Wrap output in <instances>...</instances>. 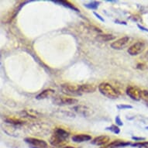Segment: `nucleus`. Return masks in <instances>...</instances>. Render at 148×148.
<instances>
[{"instance_id": "f257e3e1", "label": "nucleus", "mask_w": 148, "mask_h": 148, "mask_svg": "<svg viewBox=\"0 0 148 148\" xmlns=\"http://www.w3.org/2000/svg\"><path fill=\"white\" fill-rule=\"evenodd\" d=\"M69 133L62 128H56L50 138V143L54 147H64L68 143ZM66 147V146H65Z\"/></svg>"}, {"instance_id": "f03ea898", "label": "nucleus", "mask_w": 148, "mask_h": 148, "mask_svg": "<svg viewBox=\"0 0 148 148\" xmlns=\"http://www.w3.org/2000/svg\"><path fill=\"white\" fill-rule=\"evenodd\" d=\"M98 88H99V91L102 95H103L106 97L109 98V99H117L119 97V92H117V90L112 85H110L109 83H101L98 86Z\"/></svg>"}, {"instance_id": "7ed1b4c3", "label": "nucleus", "mask_w": 148, "mask_h": 148, "mask_svg": "<svg viewBox=\"0 0 148 148\" xmlns=\"http://www.w3.org/2000/svg\"><path fill=\"white\" fill-rule=\"evenodd\" d=\"M61 90L64 94L71 96L82 95L80 92V85H71V84H63L61 85Z\"/></svg>"}, {"instance_id": "20e7f679", "label": "nucleus", "mask_w": 148, "mask_h": 148, "mask_svg": "<svg viewBox=\"0 0 148 148\" xmlns=\"http://www.w3.org/2000/svg\"><path fill=\"white\" fill-rule=\"evenodd\" d=\"M142 92L143 91L140 88H139L136 86H134V85L128 86L126 91V95L135 101H140V99H142Z\"/></svg>"}, {"instance_id": "39448f33", "label": "nucleus", "mask_w": 148, "mask_h": 148, "mask_svg": "<svg viewBox=\"0 0 148 148\" xmlns=\"http://www.w3.org/2000/svg\"><path fill=\"white\" fill-rule=\"evenodd\" d=\"M78 100L75 98L65 97V96H58L53 99V103L58 106H71L77 104Z\"/></svg>"}, {"instance_id": "423d86ee", "label": "nucleus", "mask_w": 148, "mask_h": 148, "mask_svg": "<svg viewBox=\"0 0 148 148\" xmlns=\"http://www.w3.org/2000/svg\"><path fill=\"white\" fill-rule=\"evenodd\" d=\"M145 49V44L142 41H138L130 47L127 50L129 54L131 56H136L142 53Z\"/></svg>"}, {"instance_id": "0eeeda50", "label": "nucleus", "mask_w": 148, "mask_h": 148, "mask_svg": "<svg viewBox=\"0 0 148 148\" xmlns=\"http://www.w3.org/2000/svg\"><path fill=\"white\" fill-rule=\"evenodd\" d=\"M130 38L129 36H123L122 38L116 40V41L112 42L111 44V47L114 50H123L130 43Z\"/></svg>"}, {"instance_id": "6e6552de", "label": "nucleus", "mask_w": 148, "mask_h": 148, "mask_svg": "<svg viewBox=\"0 0 148 148\" xmlns=\"http://www.w3.org/2000/svg\"><path fill=\"white\" fill-rule=\"evenodd\" d=\"M25 142L29 143V145H31L34 147L37 148H47V143L46 141L40 139L34 138V137H27L25 138Z\"/></svg>"}, {"instance_id": "1a4fd4ad", "label": "nucleus", "mask_w": 148, "mask_h": 148, "mask_svg": "<svg viewBox=\"0 0 148 148\" xmlns=\"http://www.w3.org/2000/svg\"><path fill=\"white\" fill-rule=\"evenodd\" d=\"M110 141V137L108 136H99L92 140V143L96 146H104Z\"/></svg>"}, {"instance_id": "9d476101", "label": "nucleus", "mask_w": 148, "mask_h": 148, "mask_svg": "<svg viewBox=\"0 0 148 148\" xmlns=\"http://www.w3.org/2000/svg\"><path fill=\"white\" fill-rule=\"evenodd\" d=\"M73 142L75 143H83V142H86V141H89L92 140V136L88 135V134H75L71 137Z\"/></svg>"}, {"instance_id": "9b49d317", "label": "nucleus", "mask_w": 148, "mask_h": 148, "mask_svg": "<svg viewBox=\"0 0 148 148\" xmlns=\"http://www.w3.org/2000/svg\"><path fill=\"white\" fill-rule=\"evenodd\" d=\"M74 110L84 116H88L92 113V109H89L88 107L85 106H77L74 107Z\"/></svg>"}, {"instance_id": "f8f14e48", "label": "nucleus", "mask_w": 148, "mask_h": 148, "mask_svg": "<svg viewBox=\"0 0 148 148\" xmlns=\"http://www.w3.org/2000/svg\"><path fill=\"white\" fill-rule=\"evenodd\" d=\"M131 145V143L130 142H126V141L123 140H117L112 141V143H109L108 145H106V147H104L105 148H118V147H126V146Z\"/></svg>"}, {"instance_id": "ddd939ff", "label": "nucleus", "mask_w": 148, "mask_h": 148, "mask_svg": "<svg viewBox=\"0 0 148 148\" xmlns=\"http://www.w3.org/2000/svg\"><path fill=\"white\" fill-rule=\"evenodd\" d=\"M55 91L53 89H51V88H48V89H45L44 90L43 92H40V94L36 96V99L37 100H43V99H46L47 98L51 97L52 95L54 94Z\"/></svg>"}, {"instance_id": "4468645a", "label": "nucleus", "mask_w": 148, "mask_h": 148, "mask_svg": "<svg viewBox=\"0 0 148 148\" xmlns=\"http://www.w3.org/2000/svg\"><path fill=\"white\" fill-rule=\"evenodd\" d=\"M96 90V86L94 85H90V84H84L80 85V92L82 94H87V93H92L95 92Z\"/></svg>"}, {"instance_id": "2eb2a0df", "label": "nucleus", "mask_w": 148, "mask_h": 148, "mask_svg": "<svg viewBox=\"0 0 148 148\" xmlns=\"http://www.w3.org/2000/svg\"><path fill=\"white\" fill-rule=\"evenodd\" d=\"M53 3H58V4H59V5H63V6H64V7H67L68 8V9H71V10H75V11H76V12H79V10L77 9L76 7H75L74 5L71 4V3H70L69 2H68V1H63V0H61V1H52Z\"/></svg>"}, {"instance_id": "dca6fc26", "label": "nucleus", "mask_w": 148, "mask_h": 148, "mask_svg": "<svg viewBox=\"0 0 148 148\" xmlns=\"http://www.w3.org/2000/svg\"><path fill=\"white\" fill-rule=\"evenodd\" d=\"M5 121L8 123L12 124V125H15V126H20V125H22V124L24 123V122L20 120V119H16V118H10V117L5 118Z\"/></svg>"}, {"instance_id": "f3484780", "label": "nucleus", "mask_w": 148, "mask_h": 148, "mask_svg": "<svg viewBox=\"0 0 148 148\" xmlns=\"http://www.w3.org/2000/svg\"><path fill=\"white\" fill-rule=\"evenodd\" d=\"M97 39L102 42L109 41V40L115 39V36L112 35H109V34H104V35H99Z\"/></svg>"}, {"instance_id": "a211bd4d", "label": "nucleus", "mask_w": 148, "mask_h": 148, "mask_svg": "<svg viewBox=\"0 0 148 148\" xmlns=\"http://www.w3.org/2000/svg\"><path fill=\"white\" fill-rule=\"evenodd\" d=\"M99 4V2L92 1V2H90L88 3H85V7H86L87 9H89V10H96V9H98Z\"/></svg>"}, {"instance_id": "6ab92c4d", "label": "nucleus", "mask_w": 148, "mask_h": 148, "mask_svg": "<svg viewBox=\"0 0 148 148\" xmlns=\"http://www.w3.org/2000/svg\"><path fill=\"white\" fill-rule=\"evenodd\" d=\"M106 130H109V131L112 132L113 134H119V132H120V129H119L117 126H116V125H112L111 126L106 127Z\"/></svg>"}, {"instance_id": "aec40b11", "label": "nucleus", "mask_w": 148, "mask_h": 148, "mask_svg": "<svg viewBox=\"0 0 148 148\" xmlns=\"http://www.w3.org/2000/svg\"><path fill=\"white\" fill-rule=\"evenodd\" d=\"M133 147H136L138 148H148V142L147 141H144V142H138V143H135L134 144H131Z\"/></svg>"}, {"instance_id": "412c9836", "label": "nucleus", "mask_w": 148, "mask_h": 148, "mask_svg": "<svg viewBox=\"0 0 148 148\" xmlns=\"http://www.w3.org/2000/svg\"><path fill=\"white\" fill-rule=\"evenodd\" d=\"M142 99L145 102L147 106H148V91L147 90H143L142 92Z\"/></svg>"}, {"instance_id": "4be33fe9", "label": "nucleus", "mask_w": 148, "mask_h": 148, "mask_svg": "<svg viewBox=\"0 0 148 148\" xmlns=\"http://www.w3.org/2000/svg\"><path fill=\"white\" fill-rule=\"evenodd\" d=\"M117 109H133V106L130 105H118L117 106Z\"/></svg>"}, {"instance_id": "5701e85b", "label": "nucleus", "mask_w": 148, "mask_h": 148, "mask_svg": "<svg viewBox=\"0 0 148 148\" xmlns=\"http://www.w3.org/2000/svg\"><path fill=\"white\" fill-rule=\"evenodd\" d=\"M116 124L118 126H123V122H122V120L120 119V117H119V116H117L116 117Z\"/></svg>"}, {"instance_id": "b1692460", "label": "nucleus", "mask_w": 148, "mask_h": 148, "mask_svg": "<svg viewBox=\"0 0 148 148\" xmlns=\"http://www.w3.org/2000/svg\"><path fill=\"white\" fill-rule=\"evenodd\" d=\"M93 14L95 15V16L97 17L98 19H99V20H101V21H102V22H105V20H104V18H102V16H100L99 14H98L97 12H93Z\"/></svg>"}, {"instance_id": "393cba45", "label": "nucleus", "mask_w": 148, "mask_h": 148, "mask_svg": "<svg viewBox=\"0 0 148 148\" xmlns=\"http://www.w3.org/2000/svg\"><path fill=\"white\" fill-rule=\"evenodd\" d=\"M132 139L135 141H141V140H145L144 137H137V136H132Z\"/></svg>"}, {"instance_id": "a878e982", "label": "nucleus", "mask_w": 148, "mask_h": 148, "mask_svg": "<svg viewBox=\"0 0 148 148\" xmlns=\"http://www.w3.org/2000/svg\"><path fill=\"white\" fill-rule=\"evenodd\" d=\"M137 27H138L139 29H141V30H143V31L147 32V33H148V29H147V28H146V27H143V26H141V25H140V24H137Z\"/></svg>"}, {"instance_id": "bb28decb", "label": "nucleus", "mask_w": 148, "mask_h": 148, "mask_svg": "<svg viewBox=\"0 0 148 148\" xmlns=\"http://www.w3.org/2000/svg\"><path fill=\"white\" fill-rule=\"evenodd\" d=\"M63 148H75V147H71V146H66V147H64Z\"/></svg>"}, {"instance_id": "cd10ccee", "label": "nucleus", "mask_w": 148, "mask_h": 148, "mask_svg": "<svg viewBox=\"0 0 148 148\" xmlns=\"http://www.w3.org/2000/svg\"><path fill=\"white\" fill-rule=\"evenodd\" d=\"M146 57H147V58H148V51H147V53H146Z\"/></svg>"}, {"instance_id": "c85d7f7f", "label": "nucleus", "mask_w": 148, "mask_h": 148, "mask_svg": "<svg viewBox=\"0 0 148 148\" xmlns=\"http://www.w3.org/2000/svg\"><path fill=\"white\" fill-rule=\"evenodd\" d=\"M146 129H147V130H148V126H147V127H146Z\"/></svg>"}, {"instance_id": "c756f323", "label": "nucleus", "mask_w": 148, "mask_h": 148, "mask_svg": "<svg viewBox=\"0 0 148 148\" xmlns=\"http://www.w3.org/2000/svg\"><path fill=\"white\" fill-rule=\"evenodd\" d=\"M30 148H37V147H30Z\"/></svg>"}, {"instance_id": "7c9ffc66", "label": "nucleus", "mask_w": 148, "mask_h": 148, "mask_svg": "<svg viewBox=\"0 0 148 148\" xmlns=\"http://www.w3.org/2000/svg\"><path fill=\"white\" fill-rule=\"evenodd\" d=\"M100 148H105V147H100Z\"/></svg>"}]
</instances>
